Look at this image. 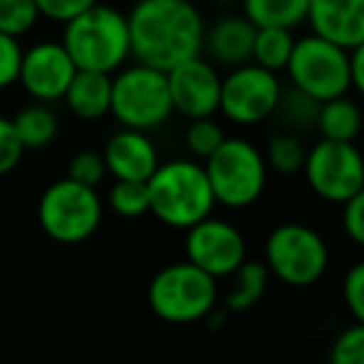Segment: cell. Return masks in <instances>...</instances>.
I'll return each mask as SVG.
<instances>
[{"label": "cell", "mask_w": 364, "mask_h": 364, "mask_svg": "<svg viewBox=\"0 0 364 364\" xmlns=\"http://www.w3.org/2000/svg\"><path fill=\"white\" fill-rule=\"evenodd\" d=\"M127 28L136 65L164 75L203 53L206 23L191 0H139L127 15Z\"/></svg>", "instance_id": "obj_1"}, {"label": "cell", "mask_w": 364, "mask_h": 364, "mask_svg": "<svg viewBox=\"0 0 364 364\" xmlns=\"http://www.w3.org/2000/svg\"><path fill=\"white\" fill-rule=\"evenodd\" d=\"M149 213L164 225L188 230L213 216L216 198L203 171V164L193 159H171L159 164L146 181Z\"/></svg>", "instance_id": "obj_2"}, {"label": "cell", "mask_w": 364, "mask_h": 364, "mask_svg": "<svg viewBox=\"0 0 364 364\" xmlns=\"http://www.w3.org/2000/svg\"><path fill=\"white\" fill-rule=\"evenodd\" d=\"M63 45L77 73L112 75L132 58L127 15L112 5L90 8L65 25Z\"/></svg>", "instance_id": "obj_3"}, {"label": "cell", "mask_w": 364, "mask_h": 364, "mask_svg": "<svg viewBox=\"0 0 364 364\" xmlns=\"http://www.w3.org/2000/svg\"><path fill=\"white\" fill-rule=\"evenodd\" d=\"M216 206L243 211L250 208L268 186V164L253 141L225 136L220 149L203 161Z\"/></svg>", "instance_id": "obj_4"}, {"label": "cell", "mask_w": 364, "mask_h": 364, "mask_svg": "<svg viewBox=\"0 0 364 364\" xmlns=\"http://www.w3.org/2000/svg\"><path fill=\"white\" fill-rule=\"evenodd\" d=\"M146 300L159 320L171 325H191L216 312L218 280L186 260L171 263L151 278Z\"/></svg>", "instance_id": "obj_5"}, {"label": "cell", "mask_w": 364, "mask_h": 364, "mask_svg": "<svg viewBox=\"0 0 364 364\" xmlns=\"http://www.w3.org/2000/svg\"><path fill=\"white\" fill-rule=\"evenodd\" d=\"M265 260L270 278L290 288H312L330 268V248L315 228L305 223H280L265 238Z\"/></svg>", "instance_id": "obj_6"}, {"label": "cell", "mask_w": 364, "mask_h": 364, "mask_svg": "<svg viewBox=\"0 0 364 364\" xmlns=\"http://www.w3.org/2000/svg\"><path fill=\"white\" fill-rule=\"evenodd\" d=\"M285 75L292 90L307 95L317 105L347 97L352 90L350 53L312 33L295 40Z\"/></svg>", "instance_id": "obj_7"}, {"label": "cell", "mask_w": 364, "mask_h": 364, "mask_svg": "<svg viewBox=\"0 0 364 364\" xmlns=\"http://www.w3.org/2000/svg\"><path fill=\"white\" fill-rule=\"evenodd\" d=\"M109 114L132 132L146 134L164 127L173 114L166 75L144 65L122 70L112 80Z\"/></svg>", "instance_id": "obj_8"}, {"label": "cell", "mask_w": 364, "mask_h": 364, "mask_svg": "<svg viewBox=\"0 0 364 364\" xmlns=\"http://www.w3.org/2000/svg\"><path fill=\"white\" fill-rule=\"evenodd\" d=\"M102 198L95 188L80 186L70 178L50 183L38 203L40 228L48 238L63 245L85 243L102 223Z\"/></svg>", "instance_id": "obj_9"}, {"label": "cell", "mask_w": 364, "mask_h": 364, "mask_svg": "<svg viewBox=\"0 0 364 364\" xmlns=\"http://www.w3.org/2000/svg\"><path fill=\"white\" fill-rule=\"evenodd\" d=\"M283 95V82L275 73L248 63L243 68L228 70L220 80L218 112L238 127H255L275 114Z\"/></svg>", "instance_id": "obj_10"}, {"label": "cell", "mask_w": 364, "mask_h": 364, "mask_svg": "<svg viewBox=\"0 0 364 364\" xmlns=\"http://www.w3.org/2000/svg\"><path fill=\"white\" fill-rule=\"evenodd\" d=\"M302 173L315 196L327 203L345 206L355 193L364 188L362 151L355 144L320 139L307 149Z\"/></svg>", "instance_id": "obj_11"}, {"label": "cell", "mask_w": 364, "mask_h": 364, "mask_svg": "<svg viewBox=\"0 0 364 364\" xmlns=\"http://www.w3.org/2000/svg\"><path fill=\"white\" fill-rule=\"evenodd\" d=\"M186 263L203 270L213 280L230 278L248 260V245L238 228L225 218H206L186 230Z\"/></svg>", "instance_id": "obj_12"}, {"label": "cell", "mask_w": 364, "mask_h": 364, "mask_svg": "<svg viewBox=\"0 0 364 364\" xmlns=\"http://www.w3.org/2000/svg\"><path fill=\"white\" fill-rule=\"evenodd\" d=\"M220 80L216 65L206 58H193L166 73L171 107L188 122L213 119L218 114L220 102Z\"/></svg>", "instance_id": "obj_13"}, {"label": "cell", "mask_w": 364, "mask_h": 364, "mask_svg": "<svg viewBox=\"0 0 364 364\" xmlns=\"http://www.w3.org/2000/svg\"><path fill=\"white\" fill-rule=\"evenodd\" d=\"M77 75L75 63L60 43H38L23 53L18 82L38 105L65 100V92Z\"/></svg>", "instance_id": "obj_14"}, {"label": "cell", "mask_w": 364, "mask_h": 364, "mask_svg": "<svg viewBox=\"0 0 364 364\" xmlns=\"http://www.w3.org/2000/svg\"><path fill=\"white\" fill-rule=\"evenodd\" d=\"M310 33L352 53L364 43V0H310Z\"/></svg>", "instance_id": "obj_15"}, {"label": "cell", "mask_w": 364, "mask_h": 364, "mask_svg": "<svg viewBox=\"0 0 364 364\" xmlns=\"http://www.w3.org/2000/svg\"><path fill=\"white\" fill-rule=\"evenodd\" d=\"M107 173L114 176V181H136L146 183L159 168V151L154 141L149 139L144 132L122 129L107 141L105 151Z\"/></svg>", "instance_id": "obj_16"}, {"label": "cell", "mask_w": 364, "mask_h": 364, "mask_svg": "<svg viewBox=\"0 0 364 364\" xmlns=\"http://www.w3.org/2000/svg\"><path fill=\"white\" fill-rule=\"evenodd\" d=\"M255 28L243 15H223L203 35V50L208 53V63L220 68H243L253 55Z\"/></svg>", "instance_id": "obj_17"}, {"label": "cell", "mask_w": 364, "mask_h": 364, "mask_svg": "<svg viewBox=\"0 0 364 364\" xmlns=\"http://www.w3.org/2000/svg\"><path fill=\"white\" fill-rule=\"evenodd\" d=\"M65 105L77 119L95 122L109 114L112 77L97 73H77L65 92Z\"/></svg>", "instance_id": "obj_18"}, {"label": "cell", "mask_w": 364, "mask_h": 364, "mask_svg": "<svg viewBox=\"0 0 364 364\" xmlns=\"http://www.w3.org/2000/svg\"><path fill=\"white\" fill-rule=\"evenodd\" d=\"M362 127H364L362 109L355 100H350V95L320 105L317 122H315V129L320 132V139L355 144V139L362 134Z\"/></svg>", "instance_id": "obj_19"}, {"label": "cell", "mask_w": 364, "mask_h": 364, "mask_svg": "<svg viewBox=\"0 0 364 364\" xmlns=\"http://www.w3.org/2000/svg\"><path fill=\"white\" fill-rule=\"evenodd\" d=\"M243 18L258 28H280L295 33V28L307 23L310 0H240Z\"/></svg>", "instance_id": "obj_20"}, {"label": "cell", "mask_w": 364, "mask_h": 364, "mask_svg": "<svg viewBox=\"0 0 364 364\" xmlns=\"http://www.w3.org/2000/svg\"><path fill=\"white\" fill-rule=\"evenodd\" d=\"M13 129L18 134L23 149H45L55 141L60 129V122L48 105H30L23 107L13 117Z\"/></svg>", "instance_id": "obj_21"}, {"label": "cell", "mask_w": 364, "mask_h": 364, "mask_svg": "<svg viewBox=\"0 0 364 364\" xmlns=\"http://www.w3.org/2000/svg\"><path fill=\"white\" fill-rule=\"evenodd\" d=\"M230 280H233V288L225 295V310L245 312L263 300L265 290H268V283H270V273L258 260H245V263L230 275Z\"/></svg>", "instance_id": "obj_22"}, {"label": "cell", "mask_w": 364, "mask_h": 364, "mask_svg": "<svg viewBox=\"0 0 364 364\" xmlns=\"http://www.w3.org/2000/svg\"><path fill=\"white\" fill-rule=\"evenodd\" d=\"M295 33L280 28H258L253 40V55L250 63L258 68L268 70V73H285L288 60L295 48Z\"/></svg>", "instance_id": "obj_23"}, {"label": "cell", "mask_w": 364, "mask_h": 364, "mask_svg": "<svg viewBox=\"0 0 364 364\" xmlns=\"http://www.w3.org/2000/svg\"><path fill=\"white\" fill-rule=\"evenodd\" d=\"M263 156L265 164H268V171H275L280 176H295V173H302V166H305L307 159V146L297 134L280 132V134L268 139Z\"/></svg>", "instance_id": "obj_24"}, {"label": "cell", "mask_w": 364, "mask_h": 364, "mask_svg": "<svg viewBox=\"0 0 364 364\" xmlns=\"http://www.w3.org/2000/svg\"><path fill=\"white\" fill-rule=\"evenodd\" d=\"M317 112H320V105L315 100L292 90V87H283V95H280L273 117L285 127L288 134H297V132H305L315 127Z\"/></svg>", "instance_id": "obj_25"}, {"label": "cell", "mask_w": 364, "mask_h": 364, "mask_svg": "<svg viewBox=\"0 0 364 364\" xmlns=\"http://www.w3.org/2000/svg\"><path fill=\"white\" fill-rule=\"evenodd\" d=\"M109 208L122 218H139L149 213V191L146 183L136 181H114L107 193Z\"/></svg>", "instance_id": "obj_26"}, {"label": "cell", "mask_w": 364, "mask_h": 364, "mask_svg": "<svg viewBox=\"0 0 364 364\" xmlns=\"http://www.w3.org/2000/svg\"><path fill=\"white\" fill-rule=\"evenodd\" d=\"M183 139H186V149L191 151L193 159L206 161L225 141V132L216 119H196V122H188Z\"/></svg>", "instance_id": "obj_27"}, {"label": "cell", "mask_w": 364, "mask_h": 364, "mask_svg": "<svg viewBox=\"0 0 364 364\" xmlns=\"http://www.w3.org/2000/svg\"><path fill=\"white\" fill-rule=\"evenodd\" d=\"M40 13L35 0H0V33L18 40L30 33Z\"/></svg>", "instance_id": "obj_28"}, {"label": "cell", "mask_w": 364, "mask_h": 364, "mask_svg": "<svg viewBox=\"0 0 364 364\" xmlns=\"http://www.w3.org/2000/svg\"><path fill=\"white\" fill-rule=\"evenodd\" d=\"M107 176V166L105 159H102L100 151H92V149H85V151H77L68 166V178L80 186L95 188L105 181Z\"/></svg>", "instance_id": "obj_29"}, {"label": "cell", "mask_w": 364, "mask_h": 364, "mask_svg": "<svg viewBox=\"0 0 364 364\" xmlns=\"http://www.w3.org/2000/svg\"><path fill=\"white\" fill-rule=\"evenodd\" d=\"M330 364H364V325H350L335 337Z\"/></svg>", "instance_id": "obj_30"}, {"label": "cell", "mask_w": 364, "mask_h": 364, "mask_svg": "<svg viewBox=\"0 0 364 364\" xmlns=\"http://www.w3.org/2000/svg\"><path fill=\"white\" fill-rule=\"evenodd\" d=\"M342 300H345L355 325H364V260L355 263L342 280Z\"/></svg>", "instance_id": "obj_31"}, {"label": "cell", "mask_w": 364, "mask_h": 364, "mask_svg": "<svg viewBox=\"0 0 364 364\" xmlns=\"http://www.w3.org/2000/svg\"><path fill=\"white\" fill-rule=\"evenodd\" d=\"M35 5H38V13L43 18L68 25L90 8H95L97 0H35Z\"/></svg>", "instance_id": "obj_32"}, {"label": "cell", "mask_w": 364, "mask_h": 364, "mask_svg": "<svg viewBox=\"0 0 364 364\" xmlns=\"http://www.w3.org/2000/svg\"><path fill=\"white\" fill-rule=\"evenodd\" d=\"M20 63H23V48L15 38L0 33V90H8L20 77Z\"/></svg>", "instance_id": "obj_33"}, {"label": "cell", "mask_w": 364, "mask_h": 364, "mask_svg": "<svg viewBox=\"0 0 364 364\" xmlns=\"http://www.w3.org/2000/svg\"><path fill=\"white\" fill-rule=\"evenodd\" d=\"M25 149L13 129V122L0 117V176L10 173L23 159Z\"/></svg>", "instance_id": "obj_34"}, {"label": "cell", "mask_w": 364, "mask_h": 364, "mask_svg": "<svg viewBox=\"0 0 364 364\" xmlns=\"http://www.w3.org/2000/svg\"><path fill=\"white\" fill-rule=\"evenodd\" d=\"M342 228L352 243L364 248V188L342 206Z\"/></svg>", "instance_id": "obj_35"}, {"label": "cell", "mask_w": 364, "mask_h": 364, "mask_svg": "<svg viewBox=\"0 0 364 364\" xmlns=\"http://www.w3.org/2000/svg\"><path fill=\"white\" fill-rule=\"evenodd\" d=\"M350 77H352V90L360 97H364V43L350 53Z\"/></svg>", "instance_id": "obj_36"}, {"label": "cell", "mask_w": 364, "mask_h": 364, "mask_svg": "<svg viewBox=\"0 0 364 364\" xmlns=\"http://www.w3.org/2000/svg\"><path fill=\"white\" fill-rule=\"evenodd\" d=\"M362 178H364V154H362Z\"/></svg>", "instance_id": "obj_37"}, {"label": "cell", "mask_w": 364, "mask_h": 364, "mask_svg": "<svg viewBox=\"0 0 364 364\" xmlns=\"http://www.w3.org/2000/svg\"><path fill=\"white\" fill-rule=\"evenodd\" d=\"M0 292H3V285H0Z\"/></svg>", "instance_id": "obj_38"}]
</instances>
